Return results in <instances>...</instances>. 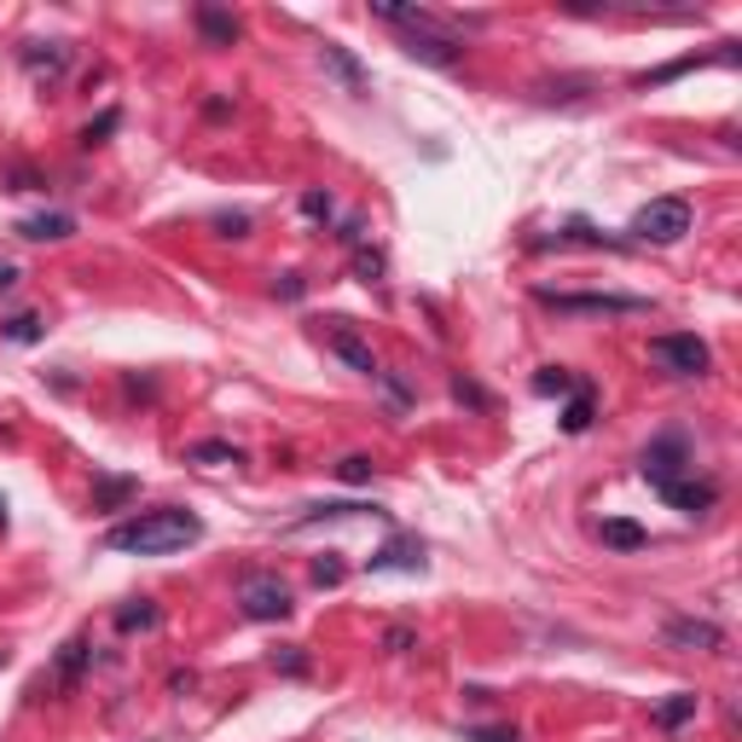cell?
Listing matches in <instances>:
<instances>
[{"mask_svg": "<svg viewBox=\"0 0 742 742\" xmlns=\"http://www.w3.org/2000/svg\"><path fill=\"white\" fill-rule=\"evenodd\" d=\"M598 539H603V546H615V551H644V546H649V534H644L638 523H626V516H603V523H598Z\"/></svg>", "mask_w": 742, "mask_h": 742, "instance_id": "obj_15", "label": "cell"}, {"mask_svg": "<svg viewBox=\"0 0 742 742\" xmlns=\"http://www.w3.org/2000/svg\"><path fill=\"white\" fill-rule=\"evenodd\" d=\"M0 528H7V499H0Z\"/></svg>", "mask_w": 742, "mask_h": 742, "instance_id": "obj_40", "label": "cell"}, {"mask_svg": "<svg viewBox=\"0 0 742 742\" xmlns=\"http://www.w3.org/2000/svg\"><path fill=\"white\" fill-rule=\"evenodd\" d=\"M273 667H279V673H290V679H302V673H308V656H302V649H279Z\"/></svg>", "mask_w": 742, "mask_h": 742, "instance_id": "obj_34", "label": "cell"}, {"mask_svg": "<svg viewBox=\"0 0 742 742\" xmlns=\"http://www.w3.org/2000/svg\"><path fill=\"white\" fill-rule=\"evenodd\" d=\"M325 343H331L336 359H348L359 377H377V354H372V343H366V336H359L348 320H331V325H325Z\"/></svg>", "mask_w": 742, "mask_h": 742, "instance_id": "obj_10", "label": "cell"}, {"mask_svg": "<svg viewBox=\"0 0 742 742\" xmlns=\"http://www.w3.org/2000/svg\"><path fill=\"white\" fill-rule=\"evenodd\" d=\"M690 713H696V690H679V696H667V702L656 708V725L662 731H679Z\"/></svg>", "mask_w": 742, "mask_h": 742, "instance_id": "obj_21", "label": "cell"}, {"mask_svg": "<svg viewBox=\"0 0 742 742\" xmlns=\"http://www.w3.org/2000/svg\"><path fill=\"white\" fill-rule=\"evenodd\" d=\"M626 233H633L638 244H679L690 233V204L685 197H649Z\"/></svg>", "mask_w": 742, "mask_h": 742, "instance_id": "obj_2", "label": "cell"}, {"mask_svg": "<svg viewBox=\"0 0 742 742\" xmlns=\"http://www.w3.org/2000/svg\"><path fill=\"white\" fill-rule=\"evenodd\" d=\"M377 384H384V389H389V400H395V407H412V389H407V384H400V377H395V372H377Z\"/></svg>", "mask_w": 742, "mask_h": 742, "instance_id": "obj_35", "label": "cell"}, {"mask_svg": "<svg viewBox=\"0 0 742 742\" xmlns=\"http://www.w3.org/2000/svg\"><path fill=\"white\" fill-rule=\"evenodd\" d=\"M464 742H516V731H505V725H464Z\"/></svg>", "mask_w": 742, "mask_h": 742, "instance_id": "obj_31", "label": "cell"}, {"mask_svg": "<svg viewBox=\"0 0 742 742\" xmlns=\"http://www.w3.org/2000/svg\"><path fill=\"white\" fill-rule=\"evenodd\" d=\"M157 621H163V615H157V603H128V610H117V633H151V626Z\"/></svg>", "mask_w": 742, "mask_h": 742, "instance_id": "obj_23", "label": "cell"}, {"mask_svg": "<svg viewBox=\"0 0 742 742\" xmlns=\"http://www.w3.org/2000/svg\"><path fill=\"white\" fill-rule=\"evenodd\" d=\"M638 470H644V482L649 487H673V482H685V470H690V441L679 435V430H667V435H656L644 447V459H638Z\"/></svg>", "mask_w": 742, "mask_h": 742, "instance_id": "obj_4", "label": "cell"}, {"mask_svg": "<svg viewBox=\"0 0 742 742\" xmlns=\"http://www.w3.org/2000/svg\"><path fill=\"white\" fill-rule=\"evenodd\" d=\"M186 459L192 464H244V453L233 441H197V447H186Z\"/></svg>", "mask_w": 742, "mask_h": 742, "instance_id": "obj_22", "label": "cell"}, {"mask_svg": "<svg viewBox=\"0 0 742 742\" xmlns=\"http://www.w3.org/2000/svg\"><path fill=\"white\" fill-rule=\"evenodd\" d=\"M87 656H94V649H87V638H71L58 649V679H76V673L87 667Z\"/></svg>", "mask_w": 742, "mask_h": 742, "instance_id": "obj_27", "label": "cell"}, {"mask_svg": "<svg viewBox=\"0 0 742 742\" xmlns=\"http://www.w3.org/2000/svg\"><path fill=\"white\" fill-rule=\"evenodd\" d=\"M320 64H325V71H331L336 82L348 87L354 99H366V94H372V76H366V64H359L348 47H336V41H325V47H320Z\"/></svg>", "mask_w": 742, "mask_h": 742, "instance_id": "obj_11", "label": "cell"}, {"mask_svg": "<svg viewBox=\"0 0 742 742\" xmlns=\"http://www.w3.org/2000/svg\"><path fill=\"white\" fill-rule=\"evenodd\" d=\"M313 587H343V563H336V551H325L320 563H313Z\"/></svg>", "mask_w": 742, "mask_h": 742, "instance_id": "obj_29", "label": "cell"}, {"mask_svg": "<svg viewBox=\"0 0 742 742\" xmlns=\"http://www.w3.org/2000/svg\"><path fill=\"white\" fill-rule=\"evenodd\" d=\"M64 64H71V47H64V41H30L24 47V71L30 76H64Z\"/></svg>", "mask_w": 742, "mask_h": 742, "instance_id": "obj_13", "label": "cell"}, {"mask_svg": "<svg viewBox=\"0 0 742 742\" xmlns=\"http://www.w3.org/2000/svg\"><path fill=\"white\" fill-rule=\"evenodd\" d=\"M384 649H389V656H400V649H412V633H407V626H389V633H384Z\"/></svg>", "mask_w": 742, "mask_h": 742, "instance_id": "obj_37", "label": "cell"}, {"mask_svg": "<svg viewBox=\"0 0 742 742\" xmlns=\"http://www.w3.org/2000/svg\"><path fill=\"white\" fill-rule=\"evenodd\" d=\"M539 302L557 308V313H649V297H615V290H580V297L539 290Z\"/></svg>", "mask_w": 742, "mask_h": 742, "instance_id": "obj_5", "label": "cell"}, {"mask_svg": "<svg viewBox=\"0 0 742 742\" xmlns=\"http://www.w3.org/2000/svg\"><path fill=\"white\" fill-rule=\"evenodd\" d=\"M447 389H453V400H459V407H470V412H493V395L476 384V377L453 372V384H447Z\"/></svg>", "mask_w": 742, "mask_h": 742, "instance_id": "obj_20", "label": "cell"}, {"mask_svg": "<svg viewBox=\"0 0 742 742\" xmlns=\"http://www.w3.org/2000/svg\"><path fill=\"white\" fill-rule=\"evenodd\" d=\"M574 389H580V377H574L569 366H539V372H534V395H546V400L574 395Z\"/></svg>", "mask_w": 742, "mask_h": 742, "instance_id": "obj_18", "label": "cell"}, {"mask_svg": "<svg viewBox=\"0 0 742 742\" xmlns=\"http://www.w3.org/2000/svg\"><path fill=\"white\" fill-rule=\"evenodd\" d=\"M384 250H366V244H359V250H354V279L359 284H377V279H384Z\"/></svg>", "mask_w": 742, "mask_h": 742, "instance_id": "obj_26", "label": "cell"}, {"mask_svg": "<svg viewBox=\"0 0 742 742\" xmlns=\"http://www.w3.org/2000/svg\"><path fill=\"white\" fill-rule=\"evenodd\" d=\"M407 53L418 58V64H435V71H453V64L464 58V47H459V35L453 30H407Z\"/></svg>", "mask_w": 742, "mask_h": 742, "instance_id": "obj_9", "label": "cell"}, {"mask_svg": "<svg viewBox=\"0 0 742 742\" xmlns=\"http://www.w3.org/2000/svg\"><path fill=\"white\" fill-rule=\"evenodd\" d=\"M215 233H221V238H244V233H250V215H244V209L215 215Z\"/></svg>", "mask_w": 742, "mask_h": 742, "instance_id": "obj_30", "label": "cell"}, {"mask_svg": "<svg viewBox=\"0 0 742 742\" xmlns=\"http://www.w3.org/2000/svg\"><path fill=\"white\" fill-rule=\"evenodd\" d=\"M12 284H18V267H12V261H0V290H12Z\"/></svg>", "mask_w": 742, "mask_h": 742, "instance_id": "obj_39", "label": "cell"}, {"mask_svg": "<svg viewBox=\"0 0 742 742\" xmlns=\"http://www.w3.org/2000/svg\"><path fill=\"white\" fill-rule=\"evenodd\" d=\"M662 638L679 644V649H702V656H725V626L696 621V615H673V621L662 626Z\"/></svg>", "mask_w": 742, "mask_h": 742, "instance_id": "obj_8", "label": "cell"}, {"mask_svg": "<svg viewBox=\"0 0 742 742\" xmlns=\"http://www.w3.org/2000/svg\"><path fill=\"white\" fill-rule=\"evenodd\" d=\"M563 430H569V435H587V430H592V384H580L574 400L563 407Z\"/></svg>", "mask_w": 742, "mask_h": 742, "instance_id": "obj_19", "label": "cell"}, {"mask_svg": "<svg viewBox=\"0 0 742 742\" xmlns=\"http://www.w3.org/2000/svg\"><path fill=\"white\" fill-rule=\"evenodd\" d=\"M7 343H41V313H12L7 325H0Z\"/></svg>", "mask_w": 742, "mask_h": 742, "instance_id": "obj_24", "label": "cell"}, {"mask_svg": "<svg viewBox=\"0 0 742 742\" xmlns=\"http://www.w3.org/2000/svg\"><path fill=\"white\" fill-rule=\"evenodd\" d=\"M580 87H587V82H551V87H546V99H574Z\"/></svg>", "mask_w": 742, "mask_h": 742, "instance_id": "obj_38", "label": "cell"}, {"mask_svg": "<svg viewBox=\"0 0 742 742\" xmlns=\"http://www.w3.org/2000/svg\"><path fill=\"white\" fill-rule=\"evenodd\" d=\"M384 516L377 505H354V499H325V505H308L302 516H297V528H313V523H331V516Z\"/></svg>", "mask_w": 742, "mask_h": 742, "instance_id": "obj_17", "label": "cell"}, {"mask_svg": "<svg viewBox=\"0 0 742 742\" xmlns=\"http://www.w3.org/2000/svg\"><path fill=\"white\" fill-rule=\"evenodd\" d=\"M117 122H122V117H117V110H105V117H99V122H87V128H82V146H99V140H105V133H110V128H117Z\"/></svg>", "mask_w": 742, "mask_h": 742, "instance_id": "obj_33", "label": "cell"}, {"mask_svg": "<svg viewBox=\"0 0 742 742\" xmlns=\"http://www.w3.org/2000/svg\"><path fill=\"white\" fill-rule=\"evenodd\" d=\"M366 569L372 574H423V569H430V546H423L418 534H395L384 551L366 557Z\"/></svg>", "mask_w": 742, "mask_h": 742, "instance_id": "obj_6", "label": "cell"}, {"mask_svg": "<svg viewBox=\"0 0 742 742\" xmlns=\"http://www.w3.org/2000/svg\"><path fill=\"white\" fill-rule=\"evenodd\" d=\"M649 359H656L662 372L673 377H702L713 366V354L702 336H690V331H667V336H649Z\"/></svg>", "mask_w": 742, "mask_h": 742, "instance_id": "obj_3", "label": "cell"}, {"mask_svg": "<svg viewBox=\"0 0 742 742\" xmlns=\"http://www.w3.org/2000/svg\"><path fill=\"white\" fill-rule=\"evenodd\" d=\"M273 290H279L284 302H302V290H308V284H302V273H284V279H279Z\"/></svg>", "mask_w": 742, "mask_h": 742, "instance_id": "obj_36", "label": "cell"}, {"mask_svg": "<svg viewBox=\"0 0 742 742\" xmlns=\"http://www.w3.org/2000/svg\"><path fill=\"white\" fill-rule=\"evenodd\" d=\"M238 603H244V615H250V621H284L290 615V592H284V580H273V574H250V580H244V592H238Z\"/></svg>", "mask_w": 742, "mask_h": 742, "instance_id": "obj_7", "label": "cell"}, {"mask_svg": "<svg viewBox=\"0 0 742 742\" xmlns=\"http://www.w3.org/2000/svg\"><path fill=\"white\" fill-rule=\"evenodd\" d=\"M197 30H204L209 47H233V41H238V18L221 12V7H197Z\"/></svg>", "mask_w": 742, "mask_h": 742, "instance_id": "obj_16", "label": "cell"}, {"mask_svg": "<svg viewBox=\"0 0 742 742\" xmlns=\"http://www.w3.org/2000/svg\"><path fill=\"white\" fill-rule=\"evenodd\" d=\"M204 539V523L192 510H140L128 523L105 528V546L110 551H128V557H169V551H186Z\"/></svg>", "mask_w": 742, "mask_h": 742, "instance_id": "obj_1", "label": "cell"}, {"mask_svg": "<svg viewBox=\"0 0 742 742\" xmlns=\"http://www.w3.org/2000/svg\"><path fill=\"white\" fill-rule=\"evenodd\" d=\"M336 476H343L348 487H359V482H372V476H377V464L354 453V459H343V464H336Z\"/></svg>", "mask_w": 742, "mask_h": 742, "instance_id": "obj_28", "label": "cell"}, {"mask_svg": "<svg viewBox=\"0 0 742 742\" xmlns=\"http://www.w3.org/2000/svg\"><path fill=\"white\" fill-rule=\"evenodd\" d=\"M662 499H667L673 510H685V516H702V510L719 499V487H713V482H673V487H662Z\"/></svg>", "mask_w": 742, "mask_h": 742, "instance_id": "obj_14", "label": "cell"}, {"mask_svg": "<svg viewBox=\"0 0 742 742\" xmlns=\"http://www.w3.org/2000/svg\"><path fill=\"white\" fill-rule=\"evenodd\" d=\"M128 493H133V482H128V476H105V482L94 487V510H117V505L128 499Z\"/></svg>", "mask_w": 742, "mask_h": 742, "instance_id": "obj_25", "label": "cell"}, {"mask_svg": "<svg viewBox=\"0 0 742 742\" xmlns=\"http://www.w3.org/2000/svg\"><path fill=\"white\" fill-rule=\"evenodd\" d=\"M302 215H308V221H331L336 209H331L325 192H302Z\"/></svg>", "mask_w": 742, "mask_h": 742, "instance_id": "obj_32", "label": "cell"}, {"mask_svg": "<svg viewBox=\"0 0 742 742\" xmlns=\"http://www.w3.org/2000/svg\"><path fill=\"white\" fill-rule=\"evenodd\" d=\"M76 233V221L71 215H58V209H47V215H24L18 221V238H30V244H58V238H71Z\"/></svg>", "mask_w": 742, "mask_h": 742, "instance_id": "obj_12", "label": "cell"}]
</instances>
